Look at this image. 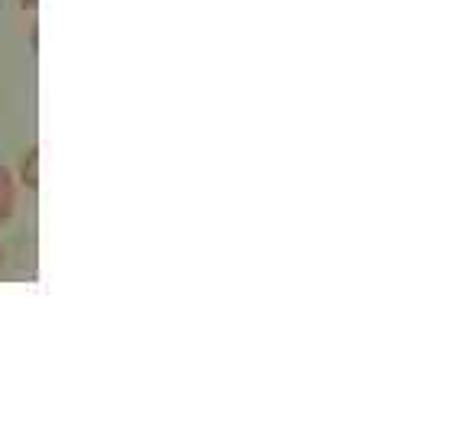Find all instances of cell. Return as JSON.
<instances>
[{
    "instance_id": "obj_1",
    "label": "cell",
    "mask_w": 467,
    "mask_h": 438,
    "mask_svg": "<svg viewBox=\"0 0 467 438\" xmlns=\"http://www.w3.org/2000/svg\"><path fill=\"white\" fill-rule=\"evenodd\" d=\"M10 212H14V179L0 166V221H7Z\"/></svg>"
},
{
    "instance_id": "obj_2",
    "label": "cell",
    "mask_w": 467,
    "mask_h": 438,
    "mask_svg": "<svg viewBox=\"0 0 467 438\" xmlns=\"http://www.w3.org/2000/svg\"><path fill=\"white\" fill-rule=\"evenodd\" d=\"M23 179H26L29 189L39 185V150H29V160H26V166H23Z\"/></svg>"
},
{
    "instance_id": "obj_3",
    "label": "cell",
    "mask_w": 467,
    "mask_h": 438,
    "mask_svg": "<svg viewBox=\"0 0 467 438\" xmlns=\"http://www.w3.org/2000/svg\"><path fill=\"white\" fill-rule=\"evenodd\" d=\"M20 4H23V7H36L39 0H20Z\"/></svg>"
},
{
    "instance_id": "obj_4",
    "label": "cell",
    "mask_w": 467,
    "mask_h": 438,
    "mask_svg": "<svg viewBox=\"0 0 467 438\" xmlns=\"http://www.w3.org/2000/svg\"><path fill=\"white\" fill-rule=\"evenodd\" d=\"M0 260H4V254H0Z\"/></svg>"
}]
</instances>
